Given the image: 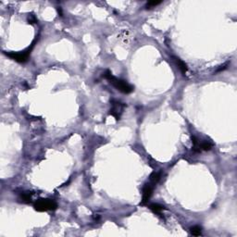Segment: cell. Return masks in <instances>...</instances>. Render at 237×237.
I'll list each match as a JSON object with an SVG mask.
<instances>
[{
  "label": "cell",
  "instance_id": "cell-1",
  "mask_svg": "<svg viewBox=\"0 0 237 237\" xmlns=\"http://www.w3.org/2000/svg\"><path fill=\"white\" fill-rule=\"evenodd\" d=\"M105 78L107 80H109V83L114 86V87L118 90V91H121V93L123 94H130L132 93L133 91V87L131 85V84H129L127 82H125V81H123V80H121V79H118L116 77H114L113 75L111 74V72L109 71H107L106 73H105Z\"/></svg>",
  "mask_w": 237,
  "mask_h": 237
},
{
  "label": "cell",
  "instance_id": "cell-2",
  "mask_svg": "<svg viewBox=\"0 0 237 237\" xmlns=\"http://www.w3.org/2000/svg\"><path fill=\"white\" fill-rule=\"evenodd\" d=\"M34 207L35 210L39 212H45L49 210H55L57 208V204L52 199H39L34 203Z\"/></svg>",
  "mask_w": 237,
  "mask_h": 237
},
{
  "label": "cell",
  "instance_id": "cell-3",
  "mask_svg": "<svg viewBox=\"0 0 237 237\" xmlns=\"http://www.w3.org/2000/svg\"><path fill=\"white\" fill-rule=\"evenodd\" d=\"M34 42L32 44L31 47L27 48L26 50L20 51V52H9V53H5V54H6L8 57L14 59L15 61L20 62V63H24V62H26L27 60H28L32 48H33L34 46Z\"/></svg>",
  "mask_w": 237,
  "mask_h": 237
},
{
  "label": "cell",
  "instance_id": "cell-4",
  "mask_svg": "<svg viewBox=\"0 0 237 237\" xmlns=\"http://www.w3.org/2000/svg\"><path fill=\"white\" fill-rule=\"evenodd\" d=\"M111 104H112V107L109 111V114L114 117L117 121L121 120V116L125 107V104H123L121 102L117 101V100H112Z\"/></svg>",
  "mask_w": 237,
  "mask_h": 237
},
{
  "label": "cell",
  "instance_id": "cell-5",
  "mask_svg": "<svg viewBox=\"0 0 237 237\" xmlns=\"http://www.w3.org/2000/svg\"><path fill=\"white\" fill-rule=\"evenodd\" d=\"M153 187H154V184H152L151 182L144 184L143 188V199L141 203L142 205H145L149 201V199L151 197L152 193H153Z\"/></svg>",
  "mask_w": 237,
  "mask_h": 237
},
{
  "label": "cell",
  "instance_id": "cell-6",
  "mask_svg": "<svg viewBox=\"0 0 237 237\" xmlns=\"http://www.w3.org/2000/svg\"><path fill=\"white\" fill-rule=\"evenodd\" d=\"M175 61H176V63H177L178 67H179V69H181L182 73L184 75V74L187 72V65H186V64H185L184 61L181 60V59H180V58H178V57H175Z\"/></svg>",
  "mask_w": 237,
  "mask_h": 237
},
{
  "label": "cell",
  "instance_id": "cell-7",
  "mask_svg": "<svg viewBox=\"0 0 237 237\" xmlns=\"http://www.w3.org/2000/svg\"><path fill=\"white\" fill-rule=\"evenodd\" d=\"M149 208L151 209V210L154 212V213H157V214H160V212L164 209V207L160 206L159 204H151L149 206Z\"/></svg>",
  "mask_w": 237,
  "mask_h": 237
},
{
  "label": "cell",
  "instance_id": "cell-8",
  "mask_svg": "<svg viewBox=\"0 0 237 237\" xmlns=\"http://www.w3.org/2000/svg\"><path fill=\"white\" fill-rule=\"evenodd\" d=\"M160 179V173L159 172H153V173L150 175V182L152 184H157L158 182Z\"/></svg>",
  "mask_w": 237,
  "mask_h": 237
},
{
  "label": "cell",
  "instance_id": "cell-9",
  "mask_svg": "<svg viewBox=\"0 0 237 237\" xmlns=\"http://www.w3.org/2000/svg\"><path fill=\"white\" fill-rule=\"evenodd\" d=\"M199 147H200V150H205V151H208L212 148V144H210L208 141H205L202 143H199Z\"/></svg>",
  "mask_w": 237,
  "mask_h": 237
},
{
  "label": "cell",
  "instance_id": "cell-10",
  "mask_svg": "<svg viewBox=\"0 0 237 237\" xmlns=\"http://www.w3.org/2000/svg\"><path fill=\"white\" fill-rule=\"evenodd\" d=\"M201 227H199V226H194L191 228V233L195 236H199L201 235Z\"/></svg>",
  "mask_w": 237,
  "mask_h": 237
},
{
  "label": "cell",
  "instance_id": "cell-11",
  "mask_svg": "<svg viewBox=\"0 0 237 237\" xmlns=\"http://www.w3.org/2000/svg\"><path fill=\"white\" fill-rule=\"evenodd\" d=\"M20 198L22 199V201L25 202V203H30L31 202V196L29 195V194H27V193L21 194Z\"/></svg>",
  "mask_w": 237,
  "mask_h": 237
},
{
  "label": "cell",
  "instance_id": "cell-12",
  "mask_svg": "<svg viewBox=\"0 0 237 237\" xmlns=\"http://www.w3.org/2000/svg\"><path fill=\"white\" fill-rule=\"evenodd\" d=\"M161 3V1H150L147 4V8H151L153 7H156V6H158V5H159Z\"/></svg>",
  "mask_w": 237,
  "mask_h": 237
},
{
  "label": "cell",
  "instance_id": "cell-13",
  "mask_svg": "<svg viewBox=\"0 0 237 237\" xmlns=\"http://www.w3.org/2000/svg\"><path fill=\"white\" fill-rule=\"evenodd\" d=\"M28 20H29V23H35L37 20L35 18V16L34 14H29L28 16Z\"/></svg>",
  "mask_w": 237,
  "mask_h": 237
}]
</instances>
